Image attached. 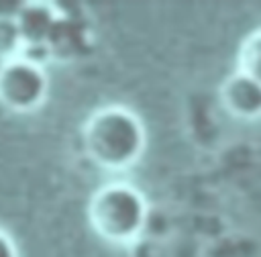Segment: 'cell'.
I'll use <instances>...</instances> for the list:
<instances>
[{"label":"cell","instance_id":"obj_2","mask_svg":"<svg viewBox=\"0 0 261 257\" xmlns=\"http://www.w3.org/2000/svg\"><path fill=\"white\" fill-rule=\"evenodd\" d=\"M88 214L100 237L112 243H126L143 230L149 208L137 188L128 184H108L94 194Z\"/></svg>","mask_w":261,"mask_h":257},{"label":"cell","instance_id":"obj_6","mask_svg":"<svg viewBox=\"0 0 261 257\" xmlns=\"http://www.w3.org/2000/svg\"><path fill=\"white\" fill-rule=\"evenodd\" d=\"M24 43L16 24V18H2L0 16V61L6 63L22 55Z\"/></svg>","mask_w":261,"mask_h":257},{"label":"cell","instance_id":"obj_3","mask_svg":"<svg viewBox=\"0 0 261 257\" xmlns=\"http://www.w3.org/2000/svg\"><path fill=\"white\" fill-rule=\"evenodd\" d=\"M49 90V80L39 63L24 57L0 65V104L12 112L37 110Z\"/></svg>","mask_w":261,"mask_h":257},{"label":"cell","instance_id":"obj_1","mask_svg":"<svg viewBox=\"0 0 261 257\" xmlns=\"http://www.w3.org/2000/svg\"><path fill=\"white\" fill-rule=\"evenodd\" d=\"M84 143L88 155L98 165L120 169L141 157L145 149V128L130 110L108 106L88 120Z\"/></svg>","mask_w":261,"mask_h":257},{"label":"cell","instance_id":"obj_5","mask_svg":"<svg viewBox=\"0 0 261 257\" xmlns=\"http://www.w3.org/2000/svg\"><path fill=\"white\" fill-rule=\"evenodd\" d=\"M220 96L224 106L241 118H253L261 114V84L241 69L224 82Z\"/></svg>","mask_w":261,"mask_h":257},{"label":"cell","instance_id":"obj_8","mask_svg":"<svg viewBox=\"0 0 261 257\" xmlns=\"http://www.w3.org/2000/svg\"><path fill=\"white\" fill-rule=\"evenodd\" d=\"M0 257H18V251H16L14 241L4 230H0Z\"/></svg>","mask_w":261,"mask_h":257},{"label":"cell","instance_id":"obj_4","mask_svg":"<svg viewBox=\"0 0 261 257\" xmlns=\"http://www.w3.org/2000/svg\"><path fill=\"white\" fill-rule=\"evenodd\" d=\"M57 14L51 8V4L45 2H24V8L20 10L16 24L24 43V49L29 47H49V41L57 29Z\"/></svg>","mask_w":261,"mask_h":257},{"label":"cell","instance_id":"obj_7","mask_svg":"<svg viewBox=\"0 0 261 257\" xmlns=\"http://www.w3.org/2000/svg\"><path fill=\"white\" fill-rule=\"evenodd\" d=\"M241 71L261 84V31L251 35L241 49Z\"/></svg>","mask_w":261,"mask_h":257}]
</instances>
